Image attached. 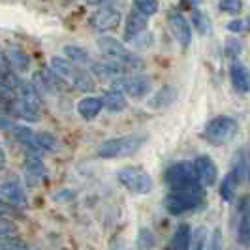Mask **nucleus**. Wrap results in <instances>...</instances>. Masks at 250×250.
Masks as SVG:
<instances>
[{
  "label": "nucleus",
  "instance_id": "nucleus-24",
  "mask_svg": "<svg viewBox=\"0 0 250 250\" xmlns=\"http://www.w3.org/2000/svg\"><path fill=\"white\" fill-rule=\"evenodd\" d=\"M192 228L188 224H179L175 229V233H173V237H171V243H169V247L173 250H188L192 249Z\"/></svg>",
  "mask_w": 250,
  "mask_h": 250
},
{
  "label": "nucleus",
  "instance_id": "nucleus-1",
  "mask_svg": "<svg viewBox=\"0 0 250 250\" xmlns=\"http://www.w3.org/2000/svg\"><path fill=\"white\" fill-rule=\"evenodd\" d=\"M51 70L61 79H64V83H68L75 90H81V92L94 90V77L88 74L83 66L72 62L70 59L53 57L51 59Z\"/></svg>",
  "mask_w": 250,
  "mask_h": 250
},
{
  "label": "nucleus",
  "instance_id": "nucleus-43",
  "mask_svg": "<svg viewBox=\"0 0 250 250\" xmlns=\"http://www.w3.org/2000/svg\"><path fill=\"white\" fill-rule=\"evenodd\" d=\"M245 26H247V28H249V30H250V13H249V17L245 19Z\"/></svg>",
  "mask_w": 250,
  "mask_h": 250
},
{
  "label": "nucleus",
  "instance_id": "nucleus-35",
  "mask_svg": "<svg viewBox=\"0 0 250 250\" xmlns=\"http://www.w3.org/2000/svg\"><path fill=\"white\" fill-rule=\"evenodd\" d=\"M239 53H241V42H237V40H228L226 42V55L229 59H237Z\"/></svg>",
  "mask_w": 250,
  "mask_h": 250
},
{
  "label": "nucleus",
  "instance_id": "nucleus-31",
  "mask_svg": "<svg viewBox=\"0 0 250 250\" xmlns=\"http://www.w3.org/2000/svg\"><path fill=\"white\" fill-rule=\"evenodd\" d=\"M218 8H220V12L237 15V13L243 12V0H220Z\"/></svg>",
  "mask_w": 250,
  "mask_h": 250
},
{
  "label": "nucleus",
  "instance_id": "nucleus-42",
  "mask_svg": "<svg viewBox=\"0 0 250 250\" xmlns=\"http://www.w3.org/2000/svg\"><path fill=\"white\" fill-rule=\"evenodd\" d=\"M4 166H6V152L0 147V169H4Z\"/></svg>",
  "mask_w": 250,
  "mask_h": 250
},
{
  "label": "nucleus",
  "instance_id": "nucleus-2",
  "mask_svg": "<svg viewBox=\"0 0 250 250\" xmlns=\"http://www.w3.org/2000/svg\"><path fill=\"white\" fill-rule=\"evenodd\" d=\"M147 141L145 134H128L121 138H113L104 141L98 147V156L105 160H115V158H128L132 154H136L143 143Z\"/></svg>",
  "mask_w": 250,
  "mask_h": 250
},
{
  "label": "nucleus",
  "instance_id": "nucleus-21",
  "mask_svg": "<svg viewBox=\"0 0 250 250\" xmlns=\"http://www.w3.org/2000/svg\"><path fill=\"white\" fill-rule=\"evenodd\" d=\"M10 111H12L15 117L25 119V121H28V123H38V121L42 119V109H40V107H34V105H30V104H26V102H23L21 98H15V100L12 102Z\"/></svg>",
  "mask_w": 250,
  "mask_h": 250
},
{
  "label": "nucleus",
  "instance_id": "nucleus-40",
  "mask_svg": "<svg viewBox=\"0 0 250 250\" xmlns=\"http://www.w3.org/2000/svg\"><path fill=\"white\" fill-rule=\"evenodd\" d=\"M13 128V123L12 119H8V117H0V130L4 132V130H12Z\"/></svg>",
  "mask_w": 250,
  "mask_h": 250
},
{
  "label": "nucleus",
  "instance_id": "nucleus-20",
  "mask_svg": "<svg viewBox=\"0 0 250 250\" xmlns=\"http://www.w3.org/2000/svg\"><path fill=\"white\" fill-rule=\"evenodd\" d=\"M12 136L15 141H19L25 147L26 152H40L42 150L40 143H38V136H34V132L26 126H13Z\"/></svg>",
  "mask_w": 250,
  "mask_h": 250
},
{
  "label": "nucleus",
  "instance_id": "nucleus-22",
  "mask_svg": "<svg viewBox=\"0 0 250 250\" xmlns=\"http://www.w3.org/2000/svg\"><path fill=\"white\" fill-rule=\"evenodd\" d=\"M25 175L30 185H38L43 177V164L40 158V152H26L25 158Z\"/></svg>",
  "mask_w": 250,
  "mask_h": 250
},
{
  "label": "nucleus",
  "instance_id": "nucleus-36",
  "mask_svg": "<svg viewBox=\"0 0 250 250\" xmlns=\"http://www.w3.org/2000/svg\"><path fill=\"white\" fill-rule=\"evenodd\" d=\"M0 72L4 75H13L12 74V62H10V59H8V55H4L2 51H0Z\"/></svg>",
  "mask_w": 250,
  "mask_h": 250
},
{
  "label": "nucleus",
  "instance_id": "nucleus-25",
  "mask_svg": "<svg viewBox=\"0 0 250 250\" xmlns=\"http://www.w3.org/2000/svg\"><path fill=\"white\" fill-rule=\"evenodd\" d=\"M64 55H66V59H70L72 62L79 64V66H83V68H90L94 61H92V57H90V53H88L85 47H81V45H66L64 47Z\"/></svg>",
  "mask_w": 250,
  "mask_h": 250
},
{
  "label": "nucleus",
  "instance_id": "nucleus-11",
  "mask_svg": "<svg viewBox=\"0 0 250 250\" xmlns=\"http://www.w3.org/2000/svg\"><path fill=\"white\" fill-rule=\"evenodd\" d=\"M32 83H34V87L38 88V92L40 94H57L61 87H62L64 79H61L59 75L55 74L53 70H38L36 74L32 75Z\"/></svg>",
  "mask_w": 250,
  "mask_h": 250
},
{
  "label": "nucleus",
  "instance_id": "nucleus-45",
  "mask_svg": "<svg viewBox=\"0 0 250 250\" xmlns=\"http://www.w3.org/2000/svg\"><path fill=\"white\" fill-rule=\"evenodd\" d=\"M190 2H192V4H198V2H201V0H190Z\"/></svg>",
  "mask_w": 250,
  "mask_h": 250
},
{
  "label": "nucleus",
  "instance_id": "nucleus-9",
  "mask_svg": "<svg viewBox=\"0 0 250 250\" xmlns=\"http://www.w3.org/2000/svg\"><path fill=\"white\" fill-rule=\"evenodd\" d=\"M121 21H123V13H121L119 8L104 6V8L92 13L88 23L92 26V30H96V32H111L115 28H119Z\"/></svg>",
  "mask_w": 250,
  "mask_h": 250
},
{
  "label": "nucleus",
  "instance_id": "nucleus-37",
  "mask_svg": "<svg viewBox=\"0 0 250 250\" xmlns=\"http://www.w3.org/2000/svg\"><path fill=\"white\" fill-rule=\"evenodd\" d=\"M13 214H15V205L0 198V216H13Z\"/></svg>",
  "mask_w": 250,
  "mask_h": 250
},
{
  "label": "nucleus",
  "instance_id": "nucleus-44",
  "mask_svg": "<svg viewBox=\"0 0 250 250\" xmlns=\"http://www.w3.org/2000/svg\"><path fill=\"white\" fill-rule=\"evenodd\" d=\"M90 4H102V2H105V0H88Z\"/></svg>",
  "mask_w": 250,
  "mask_h": 250
},
{
  "label": "nucleus",
  "instance_id": "nucleus-46",
  "mask_svg": "<svg viewBox=\"0 0 250 250\" xmlns=\"http://www.w3.org/2000/svg\"><path fill=\"white\" fill-rule=\"evenodd\" d=\"M249 181H250V169H249Z\"/></svg>",
  "mask_w": 250,
  "mask_h": 250
},
{
  "label": "nucleus",
  "instance_id": "nucleus-41",
  "mask_svg": "<svg viewBox=\"0 0 250 250\" xmlns=\"http://www.w3.org/2000/svg\"><path fill=\"white\" fill-rule=\"evenodd\" d=\"M10 105H12V104L0 94V111H4V109H8V111H10Z\"/></svg>",
  "mask_w": 250,
  "mask_h": 250
},
{
  "label": "nucleus",
  "instance_id": "nucleus-7",
  "mask_svg": "<svg viewBox=\"0 0 250 250\" xmlns=\"http://www.w3.org/2000/svg\"><path fill=\"white\" fill-rule=\"evenodd\" d=\"M164 181H166V185L171 188V190L201 187L198 173H196V167H194V162L171 164L166 169V173H164Z\"/></svg>",
  "mask_w": 250,
  "mask_h": 250
},
{
  "label": "nucleus",
  "instance_id": "nucleus-19",
  "mask_svg": "<svg viewBox=\"0 0 250 250\" xmlns=\"http://www.w3.org/2000/svg\"><path fill=\"white\" fill-rule=\"evenodd\" d=\"M104 109V100L98 96H85L77 102V113L85 119V121H92L96 119L100 111Z\"/></svg>",
  "mask_w": 250,
  "mask_h": 250
},
{
  "label": "nucleus",
  "instance_id": "nucleus-13",
  "mask_svg": "<svg viewBox=\"0 0 250 250\" xmlns=\"http://www.w3.org/2000/svg\"><path fill=\"white\" fill-rule=\"evenodd\" d=\"M147 25H149V15H145V13H141L139 10L134 8L126 17L125 42H134L136 38H139L147 30Z\"/></svg>",
  "mask_w": 250,
  "mask_h": 250
},
{
  "label": "nucleus",
  "instance_id": "nucleus-32",
  "mask_svg": "<svg viewBox=\"0 0 250 250\" xmlns=\"http://www.w3.org/2000/svg\"><path fill=\"white\" fill-rule=\"evenodd\" d=\"M36 136H38V143H40L42 150H55L57 147H59V141H57V138H55L53 134L40 132V134H36Z\"/></svg>",
  "mask_w": 250,
  "mask_h": 250
},
{
  "label": "nucleus",
  "instance_id": "nucleus-8",
  "mask_svg": "<svg viewBox=\"0 0 250 250\" xmlns=\"http://www.w3.org/2000/svg\"><path fill=\"white\" fill-rule=\"evenodd\" d=\"M111 88H119V90H123L126 96H130V98H145L147 94L150 92V88H152V83H150V79L147 75H121V77H117V79H113L111 81Z\"/></svg>",
  "mask_w": 250,
  "mask_h": 250
},
{
  "label": "nucleus",
  "instance_id": "nucleus-16",
  "mask_svg": "<svg viewBox=\"0 0 250 250\" xmlns=\"http://www.w3.org/2000/svg\"><path fill=\"white\" fill-rule=\"evenodd\" d=\"M90 70H92V74L96 75V77H100L104 81H113V79H117V77H121V75H125L128 72L121 64L113 62L109 59H104V61L94 62L90 66Z\"/></svg>",
  "mask_w": 250,
  "mask_h": 250
},
{
  "label": "nucleus",
  "instance_id": "nucleus-28",
  "mask_svg": "<svg viewBox=\"0 0 250 250\" xmlns=\"http://www.w3.org/2000/svg\"><path fill=\"white\" fill-rule=\"evenodd\" d=\"M192 21H194V26L200 30V34H209L211 32V21H209V17L205 15L203 12H200V10H194V13H192Z\"/></svg>",
  "mask_w": 250,
  "mask_h": 250
},
{
  "label": "nucleus",
  "instance_id": "nucleus-17",
  "mask_svg": "<svg viewBox=\"0 0 250 250\" xmlns=\"http://www.w3.org/2000/svg\"><path fill=\"white\" fill-rule=\"evenodd\" d=\"M229 79L233 88L241 94H249L250 92V70L241 62H233L229 68Z\"/></svg>",
  "mask_w": 250,
  "mask_h": 250
},
{
  "label": "nucleus",
  "instance_id": "nucleus-18",
  "mask_svg": "<svg viewBox=\"0 0 250 250\" xmlns=\"http://www.w3.org/2000/svg\"><path fill=\"white\" fill-rule=\"evenodd\" d=\"M243 177H245V171L233 166V169H231V171L222 179V183H220V198H222V200L224 201L233 200V194H235L237 185L241 183Z\"/></svg>",
  "mask_w": 250,
  "mask_h": 250
},
{
  "label": "nucleus",
  "instance_id": "nucleus-3",
  "mask_svg": "<svg viewBox=\"0 0 250 250\" xmlns=\"http://www.w3.org/2000/svg\"><path fill=\"white\" fill-rule=\"evenodd\" d=\"M98 49L104 55V59H109L113 62L121 64L128 72H136L143 68V61L139 59L136 53L126 49L125 45L111 36H100L98 38Z\"/></svg>",
  "mask_w": 250,
  "mask_h": 250
},
{
  "label": "nucleus",
  "instance_id": "nucleus-26",
  "mask_svg": "<svg viewBox=\"0 0 250 250\" xmlns=\"http://www.w3.org/2000/svg\"><path fill=\"white\" fill-rule=\"evenodd\" d=\"M177 98V92L173 87H162L158 88V92H154V96L149 100L150 109H162L167 107L169 104H173V100Z\"/></svg>",
  "mask_w": 250,
  "mask_h": 250
},
{
  "label": "nucleus",
  "instance_id": "nucleus-6",
  "mask_svg": "<svg viewBox=\"0 0 250 250\" xmlns=\"http://www.w3.org/2000/svg\"><path fill=\"white\" fill-rule=\"evenodd\" d=\"M117 179H119V183H121L130 194H136V196L150 194V190L154 187L152 177H150L143 167H136V166L121 167V169L117 171Z\"/></svg>",
  "mask_w": 250,
  "mask_h": 250
},
{
  "label": "nucleus",
  "instance_id": "nucleus-27",
  "mask_svg": "<svg viewBox=\"0 0 250 250\" xmlns=\"http://www.w3.org/2000/svg\"><path fill=\"white\" fill-rule=\"evenodd\" d=\"M8 59H10V62H12V68H15L17 72H26L28 66H30L28 55H26L23 49H17V47H13V49L8 51Z\"/></svg>",
  "mask_w": 250,
  "mask_h": 250
},
{
  "label": "nucleus",
  "instance_id": "nucleus-30",
  "mask_svg": "<svg viewBox=\"0 0 250 250\" xmlns=\"http://www.w3.org/2000/svg\"><path fill=\"white\" fill-rule=\"evenodd\" d=\"M156 245L154 233L150 231L149 228H141L138 233V247L139 249H152Z\"/></svg>",
  "mask_w": 250,
  "mask_h": 250
},
{
  "label": "nucleus",
  "instance_id": "nucleus-12",
  "mask_svg": "<svg viewBox=\"0 0 250 250\" xmlns=\"http://www.w3.org/2000/svg\"><path fill=\"white\" fill-rule=\"evenodd\" d=\"M194 167H196V173L198 179L203 187H213L218 179V167L211 156L207 154H200L196 160H194Z\"/></svg>",
  "mask_w": 250,
  "mask_h": 250
},
{
  "label": "nucleus",
  "instance_id": "nucleus-39",
  "mask_svg": "<svg viewBox=\"0 0 250 250\" xmlns=\"http://www.w3.org/2000/svg\"><path fill=\"white\" fill-rule=\"evenodd\" d=\"M222 247V233L220 229H214L213 231V237H211V249H220Z\"/></svg>",
  "mask_w": 250,
  "mask_h": 250
},
{
  "label": "nucleus",
  "instance_id": "nucleus-29",
  "mask_svg": "<svg viewBox=\"0 0 250 250\" xmlns=\"http://www.w3.org/2000/svg\"><path fill=\"white\" fill-rule=\"evenodd\" d=\"M134 8L139 10L141 13H145V15H156L158 10H160V4H158V0H134Z\"/></svg>",
  "mask_w": 250,
  "mask_h": 250
},
{
  "label": "nucleus",
  "instance_id": "nucleus-14",
  "mask_svg": "<svg viewBox=\"0 0 250 250\" xmlns=\"http://www.w3.org/2000/svg\"><path fill=\"white\" fill-rule=\"evenodd\" d=\"M0 198H4L6 201L13 203L15 207H25L26 205L25 190L21 187V183L15 181V179L0 183Z\"/></svg>",
  "mask_w": 250,
  "mask_h": 250
},
{
  "label": "nucleus",
  "instance_id": "nucleus-34",
  "mask_svg": "<svg viewBox=\"0 0 250 250\" xmlns=\"http://www.w3.org/2000/svg\"><path fill=\"white\" fill-rule=\"evenodd\" d=\"M205 241H207V229L205 228H198L196 233L192 235V249L200 250L205 247Z\"/></svg>",
  "mask_w": 250,
  "mask_h": 250
},
{
  "label": "nucleus",
  "instance_id": "nucleus-10",
  "mask_svg": "<svg viewBox=\"0 0 250 250\" xmlns=\"http://www.w3.org/2000/svg\"><path fill=\"white\" fill-rule=\"evenodd\" d=\"M167 23H169V28H171L173 36L177 38V42L181 43V47H188L192 42V26L187 17L177 10H171L167 13Z\"/></svg>",
  "mask_w": 250,
  "mask_h": 250
},
{
  "label": "nucleus",
  "instance_id": "nucleus-23",
  "mask_svg": "<svg viewBox=\"0 0 250 250\" xmlns=\"http://www.w3.org/2000/svg\"><path fill=\"white\" fill-rule=\"evenodd\" d=\"M102 100H104V107L111 113L125 111L126 105H128V104H126V94L123 90H119V88L107 90V92L102 96Z\"/></svg>",
  "mask_w": 250,
  "mask_h": 250
},
{
  "label": "nucleus",
  "instance_id": "nucleus-5",
  "mask_svg": "<svg viewBox=\"0 0 250 250\" xmlns=\"http://www.w3.org/2000/svg\"><path fill=\"white\" fill-rule=\"evenodd\" d=\"M239 125L233 117H228V115H220L213 121H209L205 130H203V138L205 141H209L214 147H222L228 145L231 139L237 136Z\"/></svg>",
  "mask_w": 250,
  "mask_h": 250
},
{
  "label": "nucleus",
  "instance_id": "nucleus-33",
  "mask_svg": "<svg viewBox=\"0 0 250 250\" xmlns=\"http://www.w3.org/2000/svg\"><path fill=\"white\" fill-rule=\"evenodd\" d=\"M17 228L8 216H0V239H10L15 237Z\"/></svg>",
  "mask_w": 250,
  "mask_h": 250
},
{
  "label": "nucleus",
  "instance_id": "nucleus-38",
  "mask_svg": "<svg viewBox=\"0 0 250 250\" xmlns=\"http://www.w3.org/2000/svg\"><path fill=\"white\" fill-rule=\"evenodd\" d=\"M229 32H241L243 28H247L245 26V21H241V19H235V21H231V23H228V26H226Z\"/></svg>",
  "mask_w": 250,
  "mask_h": 250
},
{
  "label": "nucleus",
  "instance_id": "nucleus-4",
  "mask_svg": "<svg viewBox=\"0 0 250 250\" xmlns=\"http://www.w3.org/2000/svg\"><path fill=\"white\" fill-rule=\"evenodd\" d=\"M203 203V192L201 187L194 188H181L171 190L167 198L164 200V207L169 214H183L192 209H198Z\"/></svg>",
  "mask_w": 250,
  "mask_h": 250
},
{
  "label": "nucleus",
  "instance_id": "nucleus-15",
  "mask_svg": "<svg viewBox=\"0 0 250 250\" xmlns=\"http://www.w3.org/2000/svg\"><path fill=\"white\" fill-rule=\"evenodd\" d=\"M237 241L243 247H250V198H243L239 205Z\"/></svg>",
  "mask_w": 250,
  "mask_h": 250
}]
</instances>
